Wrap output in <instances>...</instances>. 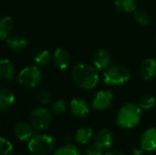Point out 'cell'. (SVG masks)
<instances>
[{
	"label": "cell",
	"mask_w": 156,
	"mask_h": 155,
	"mask_svg": "<svg viewBox=\"0 0 156 155\" xmlns=\"http://www.w3.org/2000/svg\"><path fill=\"white\" fill-rule=\"evenodd\" d=\"M114 142L113 133L109 129H101L100 130L97 134L95 135L94 139V145H96L101 151L108 150Z\"/></svg>",
	"instance_id": "8"
},
{
	"label": "cell",
	"mask_w": 156,
	"mask_h": 155,
	"mask_svg": "<svg viewBox=\"0 0 156 155\" xmlns=\"http://www.w3.org/2000/svg\"><path fill=\"white\" fill-rule=\"evenodd\" d=\"M67 109V103L64 100H58L52 105V111L56 114H60L64 112Z\"/></svg>",
	"instance_id": "27"
},
{
	"label": "cell",
	"mask_w": 156,
	"mask_h": 155,
	"mask_svg": "<svg viewBox=\"0 0 156 155\" xmlns=\"http://www.w3.org/2000/svg\"><path fill=\"white\" fill-rule=\"evenodd\" d=\"M52 61L58 69H66L70 63V54L67 49L58 48L52 55Z\"/></svg>",
	"instance_id": "11"
},
{
	"label": "cell",
	"mask_w": 156,
	"mask_h": 155,
	"mask_svg": "<svg viewBox=\"0 0 156 155\" xmlns=\"http://www.w3.org/2000/svg\"><path fill=\"white\" fill-rule=\"evenodd\" d=\"M112 55L106 48H99L92 57L93 66L100 70H105L111 64Z\"/></svg>",
	"instance_id": "9"
},
{
	"label": "cell",
	"mask_w": 156,
	"mask_h": 155,
	"mask_svg": "<svg viewBox=\"0 0 156 155\" xmlns=\"http://www.w3.org/2000/svg\"><path fill=\"white\" fill-rule=\"evenodd\" d=\"M52 59V56L50 54V52L47 49H43L40 50L39 52H37L34 58V61L36 63L37 66H46L47 64L49 63V61Z\"/></svg>",
	"instance_id": "21"
},
{
	"label": "cell",
	"mask_w": 156,
	"mask_h": 155,
	"mask_svg": "<svg viewBox=\"0 0 156 155\" xmlns=\"http://www.w3.org/2000/svg\"><path fill=\"white\" fill-rule=\"evenodd\" d=\"M103 155H124V153L119 150L116 149H112V150H109L107 151L105 153H103Z\"/></svg>",
	"instance_id": "29"
},
{
	"label": "cell",
	"mask_w": 156,
	"mask_h": 155,
	"mask_svg": "<svg viewBox=\"0 0 156 155\" xmlns=\"http://www.w3.org/2000/svg\"><path fill=\"white\" fill-rule=\"evenodd\" d=\"M140 72L144 79L150 80L156 75V60L153 58H145L140 68Z\"/></svg>",
	"instance_id": "14"
},
{
	"label": "cell",
	"mask_w": 156,
	"mask_h": 155,
	"mask_svg": "<svg viewBox=\"0 0 156 155\" xmlns=\"http://www.w3.org/2000/svg\"><path fill=\"white\" fill-rule=\"evenodd\" d=\"M155 41H156V35H155Z\"/></svg>",
	"instance_id": "31"
},
{
	"label": "cell",
	"mask_w": 156,
	"mask_h": 155,
	"mask_svg": "<svg viewBox=\"0 0 156 155\" xmlns=\"http://www.w3.org/2000/svg\"><path fill=\"white\" fill-rule=\"evenodd\" d=\"M13 150V146L9 141L0 137V155H10Z\"/></svg>",
	"instance_id": "26"
},
{
	"label": "cell",
	"mask_w": 156,
	"mask_h": 155,
	"mask_svg": "<svg viewBox=\"0 0 156 155\" xmlns=\"http://www.w3.org/2000/svg\"><path fill=\"white\" fill-rule=\"evenodd\" d=\"M114 5L118 10L123 13H132L137 9L136 0H115Z\"/></svg>",
	"instance_id": "20"
},
{
	"label": "cell",
	"mask_w": 156,
	"mask_h": 155,
	"mask_svg": "<svg viewBox=\"0 0 156 155\" xmlns=\"http://www.w3.org/2000/svg\"><path fill=\"white\" fill-rule=\"evenodd\" d=\"M144 151L140 148V149H136V150H133V155H141Z\"/></svg>",
	"instance_id": "30"
},
{
	"label": "cell",
	"mask_w": 156,
	"mask_h": 155,
	"mask_svg": "<svg viewBox=\"0 0 156 155\" xmlns=\"http://www.w3.org/2000/svg\"><path fill=\"white\" fill-rule=\"evenodd\" d=\"M133 16H134L136 23L139 24L140 26H145L149 25V23H150L149 14L144 9H136L133 12Z\"/></svg>",
	"instance_id": "23"
},
{
	"label": "cell",
	"mask_w": 156,
	"mask_h": 155,
	"mask_svg": "<svg viewBox=\"0 0 156 155\" xmlns=\"http://www.w3.org/2000/svg\"><path fill=\"white\" fill-rule=\"evenodd\" d=\"M141 148L144 152L156 151V127H151L144 132L141 136Z\"/></svg>",
	"instance_id": "10"
},
{
	"label": "cell",
	"mask_w": 156,
	"mask_h": 155,
	"mask_svg": "<svg viewBox=\"0 0 156 155\" xmlns=\"http://www.w3.org/2000/svg\"><path fill=\"white\" fill-rule=\"evenodd\" d=\"M50 111L43 107L34 109L29 115V122L32 127L37 131H42L47 129L51 123Z\"/></svg>",
	"instance_id": "6"
},
{
	"label": "cell",
	"mask_w": 156,
	"mask_h": 155,
	"mask_svg": "<svg viewBox=\"0 0 156 155\" xmlns=\"http://www.w3.org/2000/svg\"><path fill=\"white\" fill-rule=\"evenodd\" d=\"M71 78L77 87L89 90L95 88L98 83V69L89 64H77L71 70Z\"/></svg>",
	"instance_id": "1"
},
{
	"label": "cell",
	"mask_w": 156,
	"mask_h": 155,
	"mask_svg": "<svg viewBox=\"0 0 156 155\" xmlns=\"http://www.w3.org/2000/svg\"><path fill=\"white\" fill-rule=\"evenodd\" d=\"M16 76V69L12 61L7 58L0 59V79L5 81H11Z\"/></svg>",
	"instance_id": "13"
},
{
	"label": "cell",
	"mask_w": 156,
	"mask_h": 155,
	"mask_svg": "<svg viewBox=\"0 0 156 155\" xmlns=\"http://www.w3.org/2000/svg\"><path fill=\"white\" fill-rule=\"evenodd\" d=\"M155 98L151 94H145L139 100V107L143 110H150L155 104Z\"/></svg>",
	"instance_id": "24"
},
{
	"label": "cell",
	"mask_w": 156,
	"mask_h": 155,
	"mask_svg": "<svg viewBox=\"0 0 156 155\" xmlns=\"http://www.w3.org/2000/svg\"><path fill=\"white\" fill-rule=\"evenodd\" d=\"M54 155H81L78 147H76L75 145L71 144V143H67L59 148H58Z\"/></svg>",
	"instance_id": "22"
},
{
	"label": "cell",
	"mask_w": 156,
	"mask_h": 155,
	"mask_svg": "<svg viewBox=\"0 0 156 155\" xmlns=\"http://www.w3.org/2000/svg\"><path fill=\"white\" fill-rule=\"evenodd\" d=\"M37 100L42 105H48L51 102V93L48 90L42 89L37 94Z\"/></svg>",
	"instance_id": "25"
},
{
	"label": "cell",
	"mask_w": 156,
	"mask_h": 155,
	"mask_svg": "<svg viewBox=\"0 0 156 155\" xmlns=\"http://www.w3.org/2000/svg\"><path fill=\"white\" fill-rule=\"evenodd\" d=\"M42 80V72L38 67L30 65L22 69L17 75V81L25 89H34Z\"/></svg>",
	"instance_id": "4"
},
{
	"label": "cell",
	"mask_w": 156,
	"mask_h": 155,
	"mask_svg": "<svg viewBox=\"0 0 156 155\" xmlns=\"http://www.w3.org/2000/svg\"><path fill=\"white\" fill-rule=\"evenodd\" d=\"M5 45L12 51H21L27 47V42L24 37L20 35H14L5 39Z\"/></svg>",
	"instance_id": "16"
},
{
	"label": "cell",
	"mask_w": 156,
	"mask_h": 155,
	"mask_svg": "<svg viewBox=\"0 0 156 155\" xmlns=\"http://www.w3.org/2000/svg\"><path fill=\"white\" fill-rule=\"evenodd\" d=\"M94 136L93 131L90 127H81L77 130L75 133V141L79 144L88 143Z\"/></svg>",
	"instance_id": "19"
},
{
	"label": "cell",
	"mask_w": 156,
	"mask_h": 155,
	"mask_svg": "<svg viewBox=\"0 0 156 155\" xmlns=\"http://www.w3.org/2000/svg\"><path fill=\"white\" fill-rule=\"evenodd\" d=\"M83 155H103V151H101L96 145L93 144L92 146H90L85 150Z\"/></svg>",
	"instance_id": "28"
},
{
	"label": "cell",
	"mask_w": 156,
	"mask_h": 155,
	"mask_svg": "<svg viewBox=\"0 0 156 155\" xmlns=\"http://www.w3.org/2000/svg\"><path fill=\"white\" fill-rule=\"evenodd\" d=\"M131 78L130 71L120 65L109 66L103 73V81L108 85H122L126 83Z\"/></svg>",
	"instance_id": "5"
},
{
	"label": "cell",
	"mask_w": 156,
	"mask_h": 155,
	"mask_svg": "<svg viewBox=\"0 0 156 155\" xmlns=\"http://www.w3.org/2000/svg\"><path fill=\"white\" fill-rule=\"evenodd\" d=\"M27 147L33 155H49L55 151L56 141L50 135L37 134L29 139Z\"/></svg>",
	"instance_id": "3"
},
{
	"label": "cell",
	"mask_w": 156,
	"mask_h": 155,
	"mask_svg": "<svg viewBox=\"0 0 156 155\" xmlns=\"http://www.w3.org/2000/svg\"><path fill=\"white\" fill-rule=\"evenodd\" d=\"M14 29V21L12 17L4 16L0 17V40H5L10 37Z\"/></svg>",
	"instance_id": "17"
},
{
	"label": "cell",
	"mask_w": 156,
	"mask_h": 155,
	"mask_svg": "<svg viewBox=\"0 0 156 155\" xmlns=\"http://www.w3.org/2000/svg\"><path fill=\"white\" fill-rule=\"evenodd\" d=\"M113 101V95L110 90L98 91L91 102V106L94 110L104 111L111 107Z\"/></svg>",
	"instance_id": "7"
},
{
	"label": "cell",
	"mask_w": 156,
	"mask_h": 155,
	"mask_svg": "<svg viewBox=\"0 0 156 155\" xmlns=\"http://www.w3.org/2000/svg\"><path fill=\"white\" fill-rule=\"evenodd\" d=\"M69 109L72 114L79 118L85 117L90 112L89 104L84 100L80 98H75L71 100L69 103Z\"/></svg>",
	"instance_id": "12"
},
{
	"label": "cell",
	"mask_w": 156,
	"mask_h": 155,
	"mask_svg": "<svg viewBox=\"0 0 156 155\" xmlns=\"http://www.w3.org/2000/svg\"><path fill=\"white\" fill-rule=\"evenodd\" d=\"M34 128L30 122H19L15 127V135L20 141H26L30 139L33 136Z\"/></svg>",
	"instance_id": "15"
},
{
	"label": "cell",
	"mask_w": 156,
	"mask_h": 155,
	"mask_svg": "<svg viewBox=\"0 0 156 155\" xmlns=\"http://www.w3.org/2000/svg\"><path fill=\"white\" fill-rule=\"evenodd\" d=\"M16 100L13 90L6 88H0V111L9 108Z\"/></svg>",
	"instance_id": "18"
},
{
	"label": "cell",
	"mask_w": 156,
	"mask_h": 155,
	"mask_svg": "<svg viewBox=\"0 0 156 155\" xmlns=\"http://www.w3.org/2000/svg\"><path fill=\"white\" fill-rule=\"evenodd\" d=\"M142 119V109L139 105L128 102L122 106L116 117L117 124L124 129L135 127Z\"/></svg>",
	"instance_id": "2"
}]
</instances>
